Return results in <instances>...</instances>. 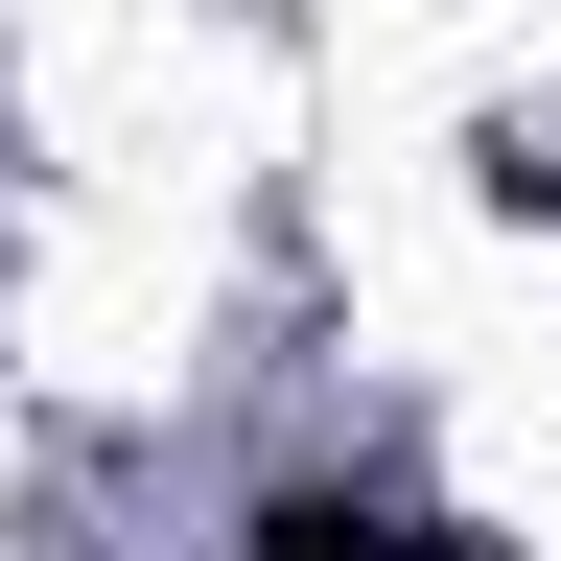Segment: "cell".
<instances>
[{
	"mask_svg": "<svg viewBox=\"0 0 561 561\" xmlns=\"http://www.w3.org/2000/svg\"><path fill=\"white\" fill-rule=\"evenodd\" d=\"M257 561H491L445 491H375V468H280L257 491Z\"/></svg>",
	"mask_w": 561,
	"mask_h": 561,
	"instance_id": "cell-1",
	"label": "cell"
}]
</instances>
